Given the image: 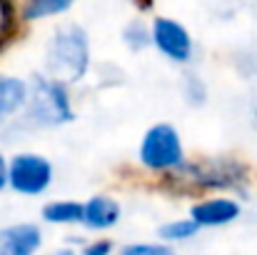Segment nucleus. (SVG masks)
Here are the masks:
<instances>
[{"label": "nucleus", "mask_w": 257, "mask_h": 255, "mask_svg": "<svg viewBox=\"0 0 257 255\" xmlns=\"http://www.w3.org/2000/svg\"><path fill=\"white\" fill-rule=\"evenodd\" d=\"M87 35L75 23H65L55 30L45 50V70L55 83H75L87 70Z\"/></svg>", "instance_id": "obj_1"}, {"label": "nucleus", "mask_w": 257, "mask_h": 255, "mask_svg": "<svg viewBox=\"0 0 257 255\" xmlns=\"http://www.w3.org/2000/svg\"><path fill=\"white\" fill-rule=\"evenodd\" d=\"M28 110L30 118L38 125H60L73 120V110L68 103V95L63 90V83H55L50 78H35L33 93L28 95Z\"/></svg>", "instance_id": "obj_2"}, {"label": "nucleus", "mask_w": 257, "mask_h": 255, "mask_svg": "<svg viewBox=\"0 0 257 255\" xmlns=\"http://www.w3.org/2000/svg\"><path fill=\"white\" fill-rule=\"evenodd\" d=\"M140 160L145 168L153 170H168L180 165L182 163V143H180L177 130L168 123L153 125L143 138Z\"/></svg>", "instance_id": "obj_3"}, {"label": "nucleus", "mask_w": 257, "mask_h": 255, "mask_svg": "<svg viewBox=\"0 0 257 255\" xmlns=\"http://www.w3.org/2000/svg\"><path fill=\"white\" fill-rule=\"evenodd\" d=\"M53 180V165L43 155L23 153L15 155L13 163L8 165V183L13 185L15 193L23 195H40Z\"/></svg>", "instance_id": "obj_4"}, {"label": "nucleus", "mask_w": 257, "mask_h": 255, "mask_svg": "<svg viewBox=\"0 0 257 255\" xmlns=\"http://www.w3.org/2000/svg\"><path fill=\"white\" fill-rule=\"evenodd\" d=\"M153 40L155 45L177 63H185L192 53V43H190V35L187 30L175 23V20H168V18H158L155 25H153Z\"/></svg>", "instance_id": "obj_5"}, {"label": "nucleus", "mask_w": 257, "mask_h": 255, "mask_svg": "<svg viewBox=\"0 0 257 255\" xmlns=\"http://www.w3.org/2000/svg\"><path fill=\"white\" fill-rule=\"evenodd\" d=\"M43 243V235L35 225H13L0 230V255H33Z\"/></svg>", "instance_id": "obj_6"}, {"label": "nucleus", "mask_w": 257, "mask_h": 255, "mask_svg": "<svg viewBox=\"0 0 257 255\" xmlns=\"http://www.w3.org/2000/svg\"><path fill=\"white\" fill-rule=\"evenodd\" d=\"M237 215H240V205L235 200H225V198L205 200V203L195 205L190 213V218L197 225H225V223H232Z\"/></svg>", "instance_id": "obj_7"}, {"label": "nucleus", "mask_w": 257, "mask_h": 255, "mask_svg": "<svg viewBox=\"0 0 257 255\" xmlns=\"http://www.w3.org/2000/svg\"><path fill=\"white\" fill-rule=\"evenodd\" d=\"M117 218H120V205L112 198L97 195V198H90L85 205H83V223H85L87 228L102 230V228L115 225Z\"/></svg>", "instance_id": "obj_8"}, {"label": "nucleus", "mask_w": 257, "mask_h": 255, "mask_svg": "<svg viewBox=\"0 0 257 255\" xmlns=\"http://www.w3.org/2000/svg\"><path fill=\"white\" fill-rule=\"evenodd\" d=\"M28 100V85L20 78H0V123L18 113Z\"/></svg>", "instance_id": "obj_9"}, {"label": "nucleus", "mask_w": 257, "mask_h": 255, "mask_svg": "<svg viewBox=\"0 0 257 255\" xmlns=\"http://www.w3.org/2000/svg\"><path fill=\"white\" fill-rule=\"evenodd\" d=\"M43 218L48 223H80L83 220V205L73 200H60L50 203L43 208Z\"/></svg>", "instance_id": "obj_10"}, {"label": "nucleus", "mask_w": 257, "mask_h": 255, "mask_svg": "<svg viewBox=\"0 0 257 255\" xmlns=\"http://www.w3.org/2000/svg\"><path fill=\"white\" fill-rule=\"evenodd\" d=\"M75 0H28L23 15L28 20H40V18H48V15H58L63 10H68Z\"/></svg>", "instance_id": "obj_11"}, {"label": "nucleus", "mask_w": 257, "mask_h": 255, "mask_svg": "<svg viewBox=\"0 0 257 255\" xmlns=\"http://www.w3.org/2000/svg\"><path fill=\"white\" fill-rule=\"evenodd\" d=\"M197 223L190 218V220H175V223H168L160 228V235L165 240H185V238H192L197 233Z\"/></svg>", "instance_id": "obj_12"}, {"label": "nucleus", "mask_w": 257, "mask_h": 255, "mask_svg": "<svg viewBox=\"0 0 257 255\" xmlns=\"http://www.w3.org/2000/svg\"><path fill=\"white\" fill-rule=\"evenodd\" d=\"M125 43H127L133 50H138V48H145V45L150 43V35H148V30L135 20V23H130L127 30H125Z\"/></svg>", "instance_id": "obj_13"}, {"label": "nucleus", "mask_w": 257, "mask_h": 255, "mask_svg": "<svg viewBox=\"0 0 257 255\" xmlns=\"http://www.w3.org/2000/svg\"><path fill=\"white\" fill-rule=\"evenodd\" d=\"M120 255H175L170 248L165 245H130Z\"/></svg>", "instance_id": "obj_14"}, {"label": "nucleus", "mask_w": 257, "mask_h": 255, "mask_svg": "<svg viewBox=\"0 0 257 255\" xmlns=\"http://www.w3.org/2000/svg\"><path fill=\"white\" fill-rule=\"evenodd\" d=\"M110 243L107 240H102V243H95V245H87L85 248V255H107L110 253Z\"/></svg>", "instance_id": "obj_15"}, {"label": "nucleus", "mask_w": 257, "mask_h": 255, "mask_svg": "<svg viewBox=\"0 0 257 255\" xmlns=\"http://www.w3.org/2000/svg\"><path fill=\"white\" fill-rule=\"evenodd\" d=\"M5 183H8V165H5V160L0 155V190L5 188Z\"/></svg>", "instance_id": "obj_16"}, {"label": "nucleus", "mask_w": 257, "mask_h": 255, "mask_svg": "<svg viewBox=\"0 0 257 255\" xmlns=\"http://www.w3.org/2000/svg\"><path fill=\"white\" fill-rule=\"evenodd\" d=\"M50 255H75L70 248H63V250H55V253H50Z\"/></svg>", "instance_id": "obj_17"}]
</instances>
